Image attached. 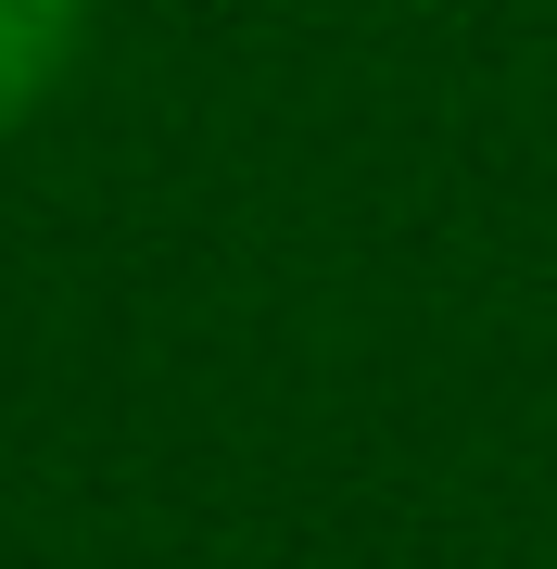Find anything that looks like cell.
I'll return each instance as SVG.
<instances>
[{"mask_svg": "<svg viewBox=\"0 0 557 569\" xmlns=\"http://www.w3.org/2000/svg\"><path fill=\"white\" fill-rule=\"evenodd\" d=\"M77 13H89V0H0V114L39 102V89L63 77V51H77Z\"/></svg>", "mask_w": 557, "mask_h": 569, "instance_id": "6da1fadb", "label": "cell"}]
</instances>
